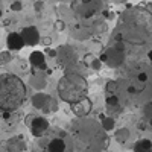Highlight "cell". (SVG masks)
<instances>
[{
	"mask_svg": "<svg viewBox=\"0 0 152 152\" xmlns=\"http://www.w3.org/2000/svg\"><path fill=\"white\" fill-rule=\"evenodd\" d=\"M119 41L126 40L132 44H143L152 31V14L143 8H128L120 18Z\"/></svg>",
	"mask_w": 152,
	"mask_h": 152,
	"instance_id": "cell-1",
	"label": "cell"
},
{
	"mask_svg": "<svg viewBox=\"0 0 152 152\" xmlns=\"http://www.w3.org/2000/svg\"><path fill=\"white\" fill-rule=\"evenodd\" d=\"M28 90L24 82L14 73L0 75V111H17L26 100Z\"/></svg>",
	"mask_w": 152,
	"mask_h": 152,
	"instance_id": "cell-2",
	"label": "cell"
},
{
	"mask_svg": "<svg viewBox=\"0 0 152 152\" xmlns=\"http://www.w3.org/2000/svg\"><path fill=\"white\" fill-rule=\"evenodd\" d=\"M56 91L61 100L67 104H76L81 99L87 97L88 91V82L79 72L67 70L64 76L58 81Z\"/></svg>",
	"mask_w": 152,
	"mask_h": 152,
	"instance_id": "cell-3",
	"label": "cell"
},
{
	"mask_svg": "<svg viewBox=\"0 0 152 152\" xmlns=\"http://www.w3.org/2000/svg\"><path fill=\"white\" fill-rule=\"evenodd\" d=\"M107 8V0H73L70 9L79 18H93L102 14Z\"/></svg>",
	"mask_w": 152,
	"mask_h": 152,
	"instance_id": "cell-4",
	"label": "cell"
},
{
	"mask_svg": "<svg viewBox=\"0 0 152 152\" xmlns=\"http://www.w3.org/2000/svg\"><path fill=\"white\" fill-rule=\"evenodd\" d=\"M56 62L66 72L70 70L72 67H75L78 64V52H76V49L69 46V44L59 46L56 49Z\"/></svg>",
	"mask_w": 152,
	"mask_h": 152,
	"instance_id": "cell-5",
	"label": "cell"
},
{
	"mask_svg": "<svg viewBox=\"0 0 152 152\" xmlns=\"http://www.w3.org/2000/svg\"><path fill=\"white\" fill-rule=\"evenodd\" d=\"M99 59H100V62H102V64H107V66L111 67V69H116V67H119V66L123 64L125 53H123V52H119V50L113 46V47L107 49L105 52L100 55Z\"/></svg>",
	"mask_w": 152,
	"mask_h": 152,
	"instance_id": "cell-6",
	"label": "cell"
},
{
	"mask_svg": "<svg viewBox=\"0 0 152 152\" xmlns=\"http://www.w3.org/2000/svg\"><path fill=\"white\" fill-rule=\"evenodd\" d=\"M70 110H72V113L78 119H85L88 114L91 113V110H93V102L88 97H84V99L79 100V102L72 104L70 105Z\"/></svg>",
	"mask_w": 152,
	"mask_h": 152,
	"instance_id": "cell-7",
	"label": "cell"
},
{
	"mask_svg": "<svg viewBox=\"0 0 152 152\" xmlns=\"http://www.w3.org/2000/svg\"><path fill=\"white\" fill-rule=\"evenodd\" d=\"M20 37H21L24 46H37V44H40V40H41L40 31H38L35 26L23 28L21 32H20Z\"/></svg>",
	"mask_w": 152,
	"mask_h": 152,
	"instance_id": "cell-8",
	"label": "cell"
},
{
	"mask_svg": "<svg viewBox=\"0 0 152 152\" xmlns=\"http://www.w3.org/2000/svg\"><path fill=\"white\" fill-rule=\"evenodd\" d=\"M50 128L49 125V120L43 116H38V117H34L32 122H31V132L34 137H43Z\"/></svg>",
	"mask_w": 152,
	"mask_h": 152,
	"instance_id": "cell-9",
	"label": "cell"
},
{
	"mask_svg": "<svg viewBox=\"0 0 152 152\" xmlns=\"http://www.w3.org/2000/svg\"><path fill=\"white\" fill-rule=\"evenodd\" d=\"M50 100H52V96H50V94L38 91V93H35V94L31 97V104H32V107H34V108L41 110V111H43V108L50 102Z\"/></svg>",
	"mask_w": 152,
	"mask_h": 152,
	"instance_id": "cell-10",
	"label": "cell"
},
{
	"mask_svg": "<svg viewBox=\"0 0 152 152\" xmlns=\"http://www.w3.org/2000/svg\"><path fill=\"white\" fill-rule=\"evenodd\" d=\"M29 62L38 70H47L46 66V55L44 52H40V50H34V52L29 55Z\"/></svg>",
	"mask_w": 152,
	"mask_h": 152,
	"instance_id": "cell-11",
	"label": "cell"
},
{
	"mask_svg": "<svg viewBox=\"0 0 152 152\" xmlns=\"http://www.w3.org/2000/svg\"><path fill=\"white\" fill-rule=\"evenodd\" d=\"M6 46H8V50L9 52H15V50H21L23 49V40L20 34L17 32H11L8 37H6Z\"/></svg>",
	"mask_w": 152,
	"mask_h": 152,
	"instance_id": "cell-12",
	"label": "cell"
},
{
	"mask_svg": "<svg viewBox=\"0 0 152 152\" xmlns=\"http://www.w3.org/2000/svg\"><path fill=\"white\" fill-rule=\"evenodd\" d=\"M93 34L90 31V28L85 26V24H76V26H72V37L75 40H79L84 41L87 38H90Z\"/></svg>",
	"mask_w": 152,
	"mask_h": 152,
	"instance_id": "cell-13",
	"label": "cell"
},
{
	"mask_svg": "<svg viewBox=\"0 0 152 152\" xmlns=\"http://www.w3.org/2000/svg\"><path fill=\"white\" fill-rule=\"evenodd\" d=\"M6 148H8V152H24V149H26V142L23 140L21 135H17V137L9 138Z\"/></svg>",
	"mask_w": 152,
	"mask_h": 152,
	"instance_id": "cell-14",
	"label": "cell"
},
{
	"mask_svg": "<svg viewBox=\"0 0 152 152\" xmlns=\"http://www.w3.org/2000/svg\"><path fill=\"white\" fill-rule=\"evenodd\" d=\"M46 151L47 152H66V142L64 138H53L50 140L46 146Z\"/></svg>",
	"mask_w": 152,
	"mask_h": 152,
	"instance_id": "cell-15",
	"label": "cell"
},
{
	"mask_svg": "<svg viewBox=\"0 0 152 152\" xmlns=\"http://www.w3.org/2000/svg\"><path fill=\"white\" fill-rule=\"evenodd\" d=\"M29 84H31V87L34 88V90H37V91H41V90H44V88L47 87V81L43 78V76H35V75L31 78Z\"/></svg>",
	"mask_w": 152,
	"mask_h": 152,
	"instance_id": "cell-16",
	"label": "cell"
},
{
	"mask_svg": "<svg viewBox=\"0 0 152 152\" xmlns=\"http://www.w3.org/2000/svg\"><path fill=\"white\" fill-rule=\"evenodd\" d=\"M129 137H131V131L128 128H119L116 132H114V138H116L117 143H120V145L128 142Z\"/></svg>",
	"mask_w": 152,
	"mask_h": 152,
	"instance_id": "cell-17",
	"label": "cell"
},
{
	"mask_svg": "<svg viewBox=\"0 0 152 152\" xmlns=\"http://www.w3.org/2000/svg\"><path fill=\"white\" fill-rule=\"evenodd\" d=\"M134 152H152V142L148 138H142L134 145Z\"/></svg>",
	"mask_w": 152,
	"mask_h": 152,
	"instance_id": "cell-18",
	"label": "cell"
},
{
	"mask_svg": "<svg viewBox=\"0 0 152 152\" xmlns=\"http://www.w3.org/2000/svg\"><path fill=\"white\" fill-rule=\"evenodd\" d=\"M100 128H102V131H113L116 128V119L111 116H105L100 120Z\"/></svg>",
	"mask_w": 152,
	"mask_h": 152,
	"instance_id": "cell-19",
	"label": "cell"
},
{
	"mask_svg": "<svg viewBox=\"0 0 152 152\" xmlns=\"http://www.w3.org/2000/svg\"><path fill=\"white\" fill-rule=\"evenodd\" d=\"M105 91H107V96H116V93L119 91V82L117 81H108L105 84Z\"/></svg>",
	"mask_w": 152,
	"mask_h": 152,
	"instance_id": "cell-20",
	"label": "cell"
},
{
	"mask_svg": "<svg viewBox=\"0 0 152 152\" xmlns=\"http://www.w3.org/2000/svg\"><path fill=\"white\" fill-rule=\"evenodd\" d=\"M105 104L108 108H119V104H120V100L117 96H107L105 99Z\"/></svg>",
	"mask_w": 152,
	"mask_h": 152,
	"instance_id": "cell-21",
	"label": "cell"
},
{
	"mask_svg": "<svg viewBox=\"0 0 152 152\" xmlns=\"http://www.w3.org/2000/svg\"><path fill=\"white\" fill-rule=\"evenodd\" d=\"M12 61V53L9 50H3V52H0V64H9Z\"/></svg>",
	"mask_w": 152,
	"mask_h": 152,
	"instance_id": "cell-22",
	"label": "cell"
},
{
	"mask_svg": "<svg viewBox=\"0 0 152 152\" xmlns=\"http://www.w3.org/2000/svg\"><path fill=\"white\" fill-rule=\"evenodd\" d=\"M66 21H62L61 18H56L55 21H53V29L56 31V32H64L66 31Z\"/></svg>",
	"mask_w": 152,
	"mask_h": 152,
	"instance_id": "cell-23",
	"label": "cell"
},
{
	"mask_svg": "<svg viewBox=\"0 0 152 152\" xmlns=\"http://www.w3.org/2000/svg\"><path fill=\"white\" fill-rule=\"evenodd\" d=\"M9 9L12 12H20V11H23V3L20 2V0H15V2H12L9 5Z\"/></svg>",
	"mask_w": 152,
	"mask_h": 152,
	"instance_id": "cell-24",
	"label": "cell"
},
{
	"mask_svg": "<svg viewBox=\"0 0 152 152\" xmlns=\"http://www.w3.org/2000/svg\"><path fill=\"white\" fill-rule=\"evenodd\" d=\"M90 67L96 72H99L100 69H102V62H100L99 58H91V62H90Z\"/></svg>",
	"mask_w": 152,
	"mask_h": 152,
	"instance_id": "cell-25",
	"label": "cell"
},
{
	"mask_svg": "<svg viewBox=\"0 0 152 152\" xmlns=\"http://www.w3.org/2000/svg\"><path fill=\"white\" fill-rule=\"evenodd\" d=\"M143 114H145V117H146V119H151V117H152V100L145 105V108H143Z\"/></svg>",
	"mask_w": 152,
	"mask_h": 152,
	"instance_id": "cell-26",
	"label": "cell"
},
{
	"mask_svg": "<svg viewBox=\"0 0 152 152\" xmlns=\"http://www.w3.org/2000/svg\"><path fill=\"white\" fill-rule=\"evenodd\" d=\"M148 79H149V75L146 72H140V73L137 75V81L140 82V84H146Z\"/></svg>",
	"mask_w": 152,
	"mask_h": 152,
	"instance_id": "cell-27",
	"label": "cell"
},
{
	"mask_svg": "<svg viewBox=\"0 0 152 152\" xmlns=\"http://www.w3.org/2000/svg\"><path fill=\"white\" fill-rule=\"evenodd\" d=\"M44 55H49L50 58H56V49H46V52H44Z\"/></svg>",
	"mask_w": 152,
	"mask_h": 152,
	"instance_id": "cell-28",
	"label": "cell"
},
{
	"mask_svg": "<svg viewBox=\"0 0 152 152\" xmlns=\"http://www.w3.org/2000/svg\"><path fill=\"white\" fill-rule=\"evenodd\" d=\"M34 9H35L37 12H41V11H43V2H40V0H38V2H35V3H34Z\"/></svg>",
	"mask_w": 152,
	"mask_h": 152,
	"instance_id": "cell-29",
	"label": "cell"
},
{
	"mask_svg": "<svg viewBox=\"0 0 152 152\" xmlns=\"http://www.w3.org/2000/svg\"><path fill=\"white\" fill-rule=\"evenodd\" d=\"M40 43H41V44H44L46 47H49L50 44H52V40H50V38H41Z\"/></svg>",
	"mask_w": 152,
	"mask_h": 152,
	"instance_id": "cell-30",
	"label": "cell"
},
{
	"mask_svg": "<svg viewBox=\"0 0 152 152\" xmlns=\"http://www.w3.org/2000/svg\"><path fill=\"white\" fill-rule=\"evenodd\" d=\"M11 116H12V113H8V111H5V113H2V119H5V120H8V119H11Z\"/></svg>",
	"mask_w": 152,
	"mask_h": 152,
	"instance_id": "cell-31",
	"label": "cell"
},
{
	"mask_svg": "<svg viewBox=\"0 0 152 152\" xmlns=\"http://www.w3.org/2000/svg\"><path fill=\"white\" fill-rule=\"evenodd\" d=\"M148 58H149V61H152V49L149 50V53H148Z\"/></svg>",
	"mask_w": 152,
	"mask_h": 152,
	"instance_id": "cell-32",
	"label": "cell"
},
{
	"mask_svg": "<svg viewBox=\"0 0 152 152\" xmlns=\"http://www.w3.org/2000/svg\"><path fill=\"white\" fill-rule=\"evenodd\" d=\"M113 2H116V3H125V0H113Z\"/></svg>",
	"mask_w": 152,
	"mask_h": 152,
	"instance_id": "cell-33",
	"label": "cell"
},
{
	"mask_svg": "<svg viewBox=\"0 0 152 152\" xmlns=\"http://www.w3.org/2000/svg\"><path fill=\"white\" fill-rule=\"evenodd\" d=\"M149 126H151V128H152V117L149 119Z\"/></svg>",
	"mask_w": 152,
	"mask_h": 152,
	"instance_id": "cell-34",
	"label": "cell"
},
{
	"mask_svg": "<svg viewBox=\"0 0 152 152\" xmlns=\"http://www.w3.org/2000/svg\"><path fill=\"white\" fill-rule=\"evenodd\" d=\"M2 15H3V11H2V9H0V17H2Z\"/></svg>",
	"mask_w": 152,
	"mask_h": 152,
	"instance_id": "cell-35",
	"label": "cell"
},
{
	"mask_svg": "<svg viewBox=\"0 0 152 152\" xmlns=\"http://www.w3.org/2000/svg\"><path fill=\"white\" fill-rule=\"evenodd\" d=\"M0 117H2V111H0Z\"/></svg>",
	"mask_w": 152,
	"mask_h": 152,
	"instance_id": "cell-36",
	"label": "cell"
}]
</instances>
